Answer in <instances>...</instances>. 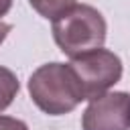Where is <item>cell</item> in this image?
Wrapping results in <instances>:
<instances>
[{
    "instance_id": "cell-1",
    "label": "cell",
    "mask_w": 130,
    "mask_h": 130,
    "mask_svg": "<svg viewBox=\"0 0 130 130\" xmlns=\"http://www.w3.org/2000/svg\"><path fill=\"white\" fill-rule=\"evenodd\" d=\"M28 93L35 106L49 116H63L75 110L85 98L69 63H45L28 77Z\"/></svg>"
},
{
    "instance_id": "cell-2",
    "label": "cell",
    "mask_w": 130,
    "mask_h": 130,
    "mask_svg": "<svg viewBox=\"0 0 130 130\" xmlns=\"http://www.w3.org/2000/svg\"><path fill=\"white\" fill-rule=\"evenodd\" d=\"M106 18L89 4H75L53 20V39L69 59L102 49L106 43Z\"/></svg>"
},
{
    "instance_id": "cell-3",
    "label": "cell",
    "mask_w": 130,
    "mask_h": 130,
    "mask_svg": "<svg viewBox=\"0 0 130 130\" xmlns=\"http://www.w3.org/2000/svg\"><path fill=\"white\" fill-rule=\"evenodd\" d=\"M69 67L73 69L85 100H95L108 93V89L122 79L124 71L122 59L108 49H95L91 53L75 57L71 59Z\"/></svg>"
},
{
    "instance_id": "cell-4",
    "label": "cell",
    "mask_w": 130,
    "mask_h": 130,
    "mask_svg": "<svg viewBox=\"0 0 130 130\" xmlns=\"http://www.w3.org/2000/svg\"><path fill=\"white\" fill-rule=\"evenodd\" d=\"M83 130H130V93L108 91L89 100L81 116Z\"/></svg>"
},
{
    "instance_id": "cell-5",
    "label": "cell",
    "mask_w": 130,
    "mask_h": 130,
    "mask_svg": "<svg viewBox=\"0 0 130 130\" xmlns=\"http://www.w3.org/2000/svg\"><path fill=\"white\" fill-rule=\"evenodd\" d=\"M28 2L35 12H39L43 18H49V20L59 18L61 14H65L69 8L77 4L75 0H28Z\"/></svg>"
},
{
    "instance_id": "cell-6",
    "label": "cell",
    "mask_w": 130,
    "mask_h": 130,
    "mask_svg": "<svg viewBox=\"0 0 130 130\" xmlns=\"http://www.w3.org/2000/svg\"><path fill=\"white\" fill-rule=\"evenodd\" d=\"M18 89H20V83H18V77L14 75V71L0 65V112H4L12 104Z\"/></svg>"
},
{
    "instance_id": "cell-7",
    "label": "cell",
    "mask_w": 130,
    "mask_h": 130,
    "mask_svg": "<svg viewBox=\"0 0 130 130\" xmlns=\"http://www.w3.org/2000/svg\"><path fill=\"white\" fill-rule=\"evenodd\" d=\"M0 130H28L26 122L12 118V116H0Z\"/></svg>"
},
{
    "instance_id": "cell-8",
    "label": "cell",
    "mask_w": 130,
    "mask_h": 130,
    "mask_svg": "<svg viewBox=\"0 0 130 130\" xmlns=\"http://www.w3.org/2000/svg\"><path fill=\"white\" fill-rule=\"evenodd\" d=\"M10 30H12V26H10L8 22H2V20H0V45L4 43V39L8 37V32H10Z\"/></svg>"
},
{
    "instance_id": "cell-9",
    "label": "cell",
    "mask_w": 130,
    "mask_h": 130,
    "mask_svg": "<svg viewBox=\"0 0 130 130\" xmlns=\"http://www.w3.org/2000/svg\"><path fill=\"white\" fill-rule=\"evenodd\" d=\"M10 8H12V0H0V18L6 16L10 12Z\"/></svg>"
}]
</instances>
